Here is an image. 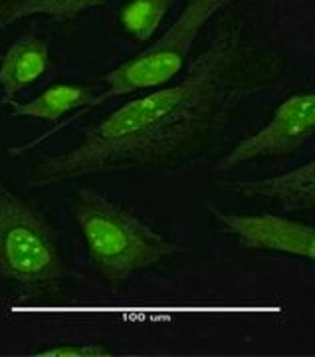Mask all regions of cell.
Masks as SVG:
<instances>
[{"label":"cell","instance_id":"1","mask_svg":"<svg viewBox=\"0 0 315 357\" xmlns=\"http://www.w3.org/2000/svg\"><path fill=\"white\" fill-rule=\"evenodd\" d=\"M274 79V66L240 20L218 26L208 48L175 86L123 103L88 129L74 149L40 159L30 185L131 171L173 169L199 155L246 96Z\"/></svg>","mask_w":315,"mask_h":357},{"label":"cell","instance_id":"2","mask_svg":"<svg viewBox=\"0 0 315 357\" xmlns=\"http://www.w3.org/2000/svg\"><path fill=\"white\" fill-rule=\"evenodd\" d=\"M72 206L89 258L109 284H121L180 252L177 243L157 232L131 208L100 192L79 189Z\"/></svg>","mask_w":315,"mask_h":357},{"label":"cell","instance_id":"3","mask_svg":"<svg viewBox=\"0 0 315 357\" xmlns=\"http://www.w3.org/2000/svg\"><path fill=\"white\" fill-rule=\"evenodd\" d=\"M236 0H190L183 8V13L178 14L175 24L171 26L161 38L155 40L151 46L143 48L133 58H129L127 62L100 77L105 89L93 98V102L89 103L88 107L70 115L62 123H58V128H52L50 131L42 133L34 141H28L24 145H14L8 149V155L18 157V155L34 149L36 145L52 137L54 133L72 126L79 117L91 114L95 107H100L101 103L121 98V96H131L135 91L161 88L164 84H169L185 68L190 52L194 48V42L201 36L206 22L220 10H226Z\"/></svg>","mask_w":315,"mask_h":357},{"label":"cell","instance_id":"4","mask_svg":"<svg viewBox=\"0 0 315 357\" xmlns=\"http://www.w3.org/2000/svg\"><path fill=\"white\" fill-rule=\"evenodd\" d=\"M0 274L24 288H44L66 278L58 234L36 204L0 181Z\"/></svg>","mask_w":315,"mask_h":357},{"label":"cell","instance_id":"5","mask_svg":"<svg viewBox=\"0 0 315 357\" xmlns=\"http://www.w3.org/2000/svg\"><path fill=\"white\" fill-rule=\"evenodd\" d=\"M315 131L314 91H298L276 107L272 119L260 131L242 139L218 163L216 171H230L234 167L260 159H274L300 151Z\"/></svg>","mask_w":315,"mask_h":357},{"label":"cell","instance_id":"6","mask_svg":"<svg viewBox=\"0 0 315 357\" xmlns=\"http://www.w3.org/2000/svg\"><path fill=\"white\" fill-rule=\"evenodd\" d=\"M208 215L246 248L315 260V229L309 222L276 215H236L208 203Z\"/></svg>","mask_w":315,"mask_h":357},{"label":"cell","instance_id":"7","mask_svg":"<svg viewBox=\"0 0 315 357\" xmlns=\"http://www.w3.org/2000/svg\"><path fill=\"white\" fill-rule=\"evenodd\" d=\"M50 66V42L34 32L22 34L0 58V103L8 105L14 102L22 89L30 88L48 74Z\"/></svg>","mask_w":315,"mask_h":357},{"label":"cell","instance_id":"8","mask_svg":"<svg viewBox=\"0 0 315 357\" xmlns=\"http://www.w3.org/2000/svg\"><path fill=\"white\" fill-rule=\"evenodd\" d=\"M222 189L246 199H270L288 211H312L315 206V161L260 181L222 183Z\"/></svg>","mask_w":315,"mask_h":357},{"label":"cell","instance_id":"9","mask_svg":"<svg viewBox=\"0 0 315 357\" xmlns=\"http://www.w3.org/2000/svg\"><path fill=\"white\" fill-rule=\"evenodd\" d=\"M95 89L84 84H56L44 89L30 102H10L13 107L10 117H30V119H46V121H60L70 112H79L88 107L95 98Z\"/></svg>","mask_w":315,"mask_h":357},{"label":"cell","instance_id":"10","mask_svg":"<svg viewBox=\"0 0 315 357\" xmlns=\"http://www.w3.org/2000/svg\"><path fill=\"white\" fill-rule=\"evenodd\" d=\"M107 0H0V34L26 18L40 16L48 22H70Z\"/></svg>","mask_w":315,"mask_h":357},{"label":"cell","instance_id":"11","mask_svg":"<svg viewBox=\"0 0 315 357\" xmlns=\"http://www.w3.org/2000/svg\"><path fill=\"white\" fill-rule=\"evenodd\" d=\"M173 4L175 0H129L119 13V22L135 40L149 42Z\"/></svg>","mask_w":315,"mask_h":357},{"label":"cell","instance_id":"12","mask_svg":"<svg viewBox=\"0 0 315 357\" xmlns=\"http://www.w3.org/2000/svg\"><path fill=\"white\" fill-rule=\"evenodd\" d=\"M34 356H52V357H109L115 351L109 345L103 344H58L44 345L32 351Z\"/></svg>","mask_w":315,"mask_h":357}]
</instances>
